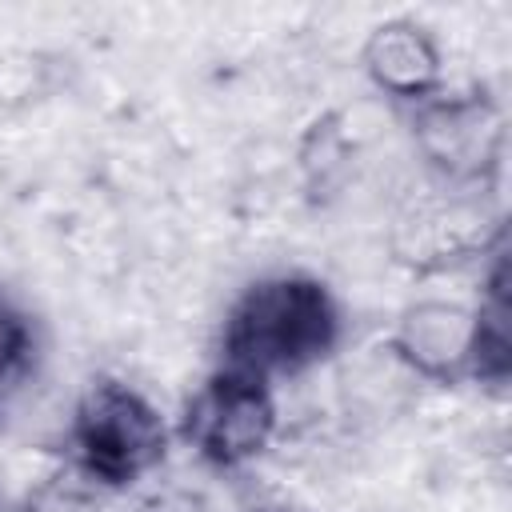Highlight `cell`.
<instances>
[{
    "label": "cell",
    "mask_w": 512,
    "mask_h": 512,
    "mask_svg": "<svg viewBox=\"0 0 512 512\" xmlns=\"http://www.w3.org/2000/svg\"><path fill=\"white\" fill-rule=\"evenodd\" d=\"M336 344V304L308 276L252 284L224 324V372L252 380L292 376Z\"/></svg>",
    "instance_id": "6da1fadb"
},
{
    "label": "cell",
    "mask_w": 512,
    "mask_h": 512,
    "mask_svg": "<svg viewBox=\"0 0 512 512\" xmlns=\"http://www.w3.org/2000/svg\"><path fill=\"white\" fill-rule=\"evenodd\" d=\"M168 444L160 412L120 380H96L72 412L76 464L104 484H132Z\"/></svg>",
    "instance_id": "7a4b0ae2"
},
{
    "label": "cell",
    "mask_w": 512,
    "mask_h": 512,
    "mask_svg": "<svg viewBox=\"0 0 512 512\" xmlns=\"http://www.w3.org/2000/svg\"><path fill=\"white\" fill-rule=\"evenodd\" d=\"M276 436V400L264 380L216 372L184 412V440L220 468L256 460Z\"/></svg>",
    "instance_id": "3957f363"
},
{
    "label": "cell",
    "mask_w": 512,
    "mask_h": 512,
    "mask_svg": "<svg viewBox=\"0 0 512 512\" xmlns=\"http://www.w3.org/2000/svg\"><path fill=\"white\" fill-rule=\"evenodd\" d=\"M416 148L452 184H480L496 172L504 156V112L480 96H428L412 116Z\"/></svg>",
    "instance_id": "277c9868"
},
{
    "label": "cell",
    "mask_w": 512,
    "mask_h": 512,
    "mask_svg": "<svg viewBox=\"0 0 512 512\" xmlns=\"http://www.w3.org/2000/svg\"><path fill=\"white\" fill-rule=\"evenodd\" d=\"M392 352L424 380L456 384L472 376L476 356V308L448 300L408 304L392 332Z\"/></svg>",
    "instance_id": "5b68a950"
},
{
    "label": "cell",
    "mask_w": 512,
    "mask_h": 512,
    "mask_svg": "<svg viewBox=\"0 0 512 512\" xmlns=\"http://www.w3.org/2000/svg\"><path fill=\"white\" fill-rule=\"evenodd\" d=\"M364 72L380 92L420 104L440 92L444 64H440L436 40L420 24L384 20L364 40Z\"/></svg>",
    "instance_id": "8992f818"
},
{
    "label": "cell",
    "mask_w": 512,
    "mask_h": 512,
    "mask_svg": "<svg viewBox=\"0 0 512 512\" xmlns=\"http://www.w3.org/2000/svg\"><path fill=\"white\" fill-rule=\"evenodd\" d=\"M48 88V64L32 52H4L0 56V104L4 108H20L40 100V92Z\"/></svg>",
    "instance_id": "52a82bcc"
},
{
    "label": "cell",
    "mask_w": 512,
    "mask_h": 512,
    "mask_svg": "<svg viewBox=\"0 0 512 512\" xmlns=\"http://www.w3.org/2000/svg\"><path fill=\"white\" fill-rule=\"evenodd\" d=\"M28 352H32V328H28L24 312L0 292V388L20 380Z\"/></svg>",
    "instance_id": "ba28073f"
},
{
    "label": "cell",
    "mask_w": 512,
    "mask_h": 512,
    "mask_svg": "<svg viewBox=\"0 0 512 512\" xmlns=\"http://www.w3.org/2000/svg\"><path fill=\"white\" fill-rule=\"evenodd\" d=\"M256 512H284V508H256Z\"/></svg>",
    "instance_id": "9c48e42d"
}]
</instances>
